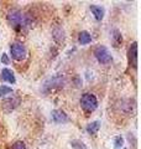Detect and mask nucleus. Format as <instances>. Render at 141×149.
Wrapping results in <instances>:
<instances>
[{"mask_svg":"<svg viewBox=\"0 0 141 149\" xmlns=\"http://www.w3.org/2000/svg\"><path fill=\"white\" fill-rule=\"evenodd\" d=\"M11 93H12V88H11V87L5 86V85H1V86H0V97L11 95Z\"/></svg>","mask_w":141,"mask_h":149,"instance_id":"16","label":"nucleus"},{"mask_svg":"<svg viewBox=\"0 0 141 149\" xmlns=\"http://www.w3.org/2000/svg\"><path fill=\"white\" fill-rule=\"evenodd\" d=\"M10 52L14 60H16V61H24L27 56V49L22 42H14L10 46Z\"/></svg>","mask_w":141,"mask_h":149,"instance_id":"5","label":"nucleus"},{"mask_svg":"<svg viewBox=\"0 0 141 149\" xmlns=\"http://www.w3.org/2000/svg\"><path fill=\"white\" fill-rule=\"evenodd\" d=\"M70 146L74 149H89L82 141H78V139H73V141L70 142Z\"/></svg>","mask_w":141,"mask_h":149,"instance_id":"15","label":"nucleus"},{"mask_svg":"<svg viewBox=\"0 0 141 149\" xmlns=\"http://www.w3.org/2000/svg\"><path fill=\"white\" fill-rule=\"evenodd\" d=\"M91 11L94 15L97 21H102L103 17H104V14H105V10L103 6H99V5H91Z\"/></svg>","mask_w":141,"mask_h":149,"instance_id":"10","label":"nucleus"},{"mask_svg":"<svg viewBox=\"0 0 141 149\" xmlns=\"http://www.w3.org/2000/svg\"><path fill=\"white\" fill-rule=\"evenodd\" d=\"M0 77H1L3 81L9 82V83H11V85H14V83L16 82L15 74H14V72L11 71L10 68H3L1 70V73H0Z\"/></svg>","mask_w":141,"mask_h":149,"instance_id":"9","label":"nucleus"},{"mask_svg":"<svg viewBox=\"0 0 141 149\" xmlns=\"http://www.w3.org/2000/svg\"><path fill=\"white\" fill-rule=\"evenodd\" d=\"M8 22L10 24L11 27H14L16 31L22 30V19L24 14L19 10V9H10L6 15Z\"/></svg>","mask_w":141,"mask_h":149,"instance_id":"1","label":"nucleus"},{"mask_svg":"<svg viewBox=\"0 0 141 149\" xmlns=\"http://www.w3.org/2000/svg\"><path fill=\"white\" fill-rule=\"evenodd\" d=\"M53 39L56 42H64V40H66V36H64V30L62 29V27H55L53 29Z\"/></svg>","mask_w":141,"mask_h":149,"instance_id":"12","label":"nucleus"},{"mask_svg":"<svg viewBox=\"0 0 141 149\" xmlns=\"http://www.w3.org/2000/svg\"><path fill=\"white\" fill-rule=\"evenodd\" d=\"M0 61H1L3 65H9L10 63V58H9V56L6 54H3L1 57H0Z\"/></svg>","mask_w":141,"mask_h":149,"instance_id":"19","label":"nucleus"},{"mask_svg":"<svg viewBox=\"0 0 141 149\" xmlns=\"http://www.w3.org/2000/svg\"><path fill=\"white\" fill-rule=\"evenodd\" d=\"M111 39H113V45H114V47H120L121 44H123V36H121V32L118 29L113 30Z\"/></svg>","mask_w":141,"mask_h":149,"instance_id":"11","label":"nucleus"},{"mask_svg":"<svg viewBox=\"0 0 141 149\" xmlns=\"http://www.w3.org/2000/svg\"><path fill=\"white\" fill-rule=\"evenodd\" d=\"M123 146H124V138L121 136H116L114 138V147L119 149V148H123Z\"/></svg>","mask_w":141,"mask_h":149,"instance_id":"17","label":"nucleus"},{"mask_svg":"<svg viewBox=\"0 0 141 149\" xmlns=\"http://www.w3.org/2000/svg\"><path fill=\"white\" fill-rule=\"evenodd\" d=\"M128 58L130 66H133L134 68L138 67V42L136 41L130 45L128 51Z\"/></svg>","mask_w":141,"mask_h":149,"instance_id":"6","label":"nucleus"},{"mask_svg":"<svg viewBox=\"0 0 141 149\" xmlns=\"http://www.w3.org/2000/svg\"><path fill=\"white\" fill-rule=\"evenodd\" d=\"M78 42L81 45H88L92 42V35L88 31H81L78 35Z\"/></svg>","mask_w":141,"mask_h":149,"instance_id":"13","label":"nucleus"},{"mask_svg":"<svg viewBox=\"0 0 141 149\" xmlns=\"http://www.w3.org/2000/svg\"><path fill=\"white\" fill-rule=\"evenodd\" d=\"M20 97H10V98H6V100H4L3 101V109L5 111V112H12L14 109L16 108V107L20 104Z\"/></svg>","mask_w":141,"mask_h":149,"instance_id":"7","label":"nucleus"},{"mask_svg":"<svg viewBox=\"0 0 141 149\" xmlns=\"http://www.w3.org/2000/svg\"><path fill=\"white\" fill-rule=\"evenodd\" d=\"M51 117H52V120H53V122H55V123H57V124L67 123L68 120H69L67 113H66L64 111H62V109H53V111H52V113H51Z\"/></svg>","mask_w":141,"mask_h":149,"instance_id":"8","label":"nucleus"},{"mask_svg":"<svg viewBox=\"0 0 141 149\" xmlns=\"http://www.w3.org/2000/svg\"><path fill=\"white\" fill-rule=\"evenodd\" d=\"M64 85V78L62 76H55L52 78H50L48 81H46L42 86V91L45 93H51L55 90H59Z\"/></svg>","mask_w":141,"mask_h":149,"instance_id":"3","label":"nucleus"},{"mask_svg":"<svg viewBox=\"0 0 141 149\" xmlns=\"http://www.w3.org/2000/svg\"><path fill=\"white\" fill-rule=\"evenodd\" d=\"M81 107L82 108L88 112V113H92V112H94L97 109L98 107V100L97 97L93 95V93H84V95L81 97Z\"/></svg>","mask_w":141,"mask_h":149,"instance_id":"2","label":"nucleus"},{"mask_svg":"<svg viewBox=\"0 0 141 149\" xmlns=\"http://www.w3.org/2000/svg\"><path fill=\"white\" fill-rule=\"evenodd\" d=\"M124 149H125V148H124Z\"/></svg>","mask_w":141,"mask_h":149,"instance_id":"20","label":"nucleus"},{"mask_svg":"<svg viewBox=\"0 0 141 149\" xmlns=\"http://www.w3.org/2000/svg\"><path fill=\"white\" fill-rule=\"evenodd\" d=\"M99 129H100V122L99 120H94V122L89 123L87 125V132L89 134H95V133H98Z\"/></svg>","mask_w":141,"mask_h":149,"instance_id":"14","label":"nucleus"},{"mask_svg":"<svg viewBox=\"0 0 141 149\" xmlns=\"http://www.w3.org/2000/svg\"><path fill=\"white\" fill-rule=\"evenodd\" d=\"M11 149H27V148L22 141H17L11 146Z\"/></svg>","mask_w":141,"mask_h":149,"instance_id":"18","label":"nucleus"},{"mask_svg":"<svg viewBox=\"0 0 141 149\" xmlns=\"http://www.w3.org/2000/svg\"><path fill=\"white\" fill-rule=\"evenodd\" d=\"M94 56L98 60V62L102 65H108L113 61V56L110 54V51L108 50L105 46H97L94 50Z\"/></svg>","mask_w":141,"mask_h":149,"instance_id":"4","label":"nucleus"}]
</instances>
